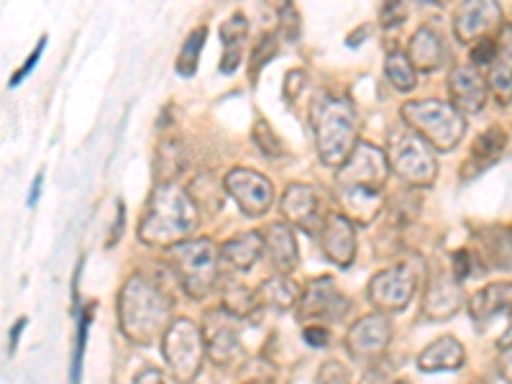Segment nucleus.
<instances>
[{"mask_svg":"<svg viewBox=\"0 0 512 384\" xmlns=\"http://www.w3.org/2000/svg\"><path fill=\"white\" fill-rule=\"evenodd\" d=\"M390 177V162L382 149L372 144H356L354 154L338 167L336 195L351 218L372 223L382 208L384 185Z\"/></svg>","mask_w":512,"mask_h":384,"instance_id":"obj_1","label":"nucleus"},{"mask_svg":"<svg viewBox=\"0 0 512 384\" xmlns=\"http://www.w3.org/2000/svg\"><path fill=\"white\" fill-rule=\"evenodd\" d=\"M195 228H198V203L190 198V192L177 187L175 182H159L141 216L139 239L146 246L172 249L190 239Z\"/></svg>","mask_w":512,"mask_h":384,"instance_id":"obj_2","label":"nucleus"},{"mask_svg":"<svg viewBox=\"0 0 512 384\" xmlns=\"http://www.w3.org/2000/svg\"><path fill=\"white\" fill-rule=\"evenodd\" d=\"M175 300L146 274H134L118 297L121 331L136 344H152L172 326Z\"/></svg>","mask_w":512,"mask_h":384,"instance_id":"obj_3","label":"nucleus"},{"mask_svg":"<svg viewBox=\"0 0 512 384\" xmlns=\"http://www.w3.org/2000/svg\"><path fill=\"white\" fill-rule=\"evenodd\" d=\"M318 157L326 167H344L359 144V113L346 95H320L310 108Z\"/></svg>","mask_w":512,"mask_h":384,"instance_id":"obj_4","label":"nucleus"},{"mask_svg":"<svg viewBox=\"0 0 512 384\" xmlns=\"http://www.w3.org/2000/svg\"><path fill=\"white\" fill-rule=\"evenodd\" d=\"M402 118H405L408 128H413L415 134L423 136L438 152H451L464 139V113L454 103L415 100V103L402 105Z\"/></svg>","mask_w":512,"mask_h":384,"instance_id":"obj_5","label":"nucleus"},{"mask_svg":"<svg viewBox=\"0 0 512 384\" xmlns=\"http://www.w3.org/2000/svg\"><path fill=\"white\" fill-rule=\"evenodd\" d=\"M169 262L190 297H205L218 282L221 251L210 239H187L169 249Z\"/></svg>","mask_w":512,"mask_h":384,"instance_id":"obj_6","label":"nucleus"},{"mask_svg":"<svg viewBox=\"0 0 512 384\" xmlns=\"http://www.w3.org/2000/svg\"><path fill=\"white\" fill-rule=\"evenodd\" d=\"M387 162L395 175L413 187H431L436 182L438 164L431 152V144L418 136L413 128H397L390 136Z\"/></svg>","mask_w":512,"mask_h":384,"instance_id":"obj_7","label":"nucleus"},{"mask_svg":"<svg viewBox=\"0 0 512 384\" xmlns=\"http://www.w3.org/2000/svg\"><path fill=\"white\" fill-rule=\"evenodd\" d=\"M162 351L175 377L182 384H190L198 377L200 367H203V356L208 351L205 333L187 318L172 320V326L162 336Z\"/></svg>","mask_w":512,"mask_h":384,"instance_id":"obj_8","label":"nucleus"},{"mask_svg":"<svg viewBox=\"0 0 512 384\" xmlns=\"http://www.w3.org/2000/svg\"><path fill=\"white\" fill-rule=\"evenodd\" d=\"M223 187H226L228 195L239 203L241 213L249 218L267 216L269 208H272L274 203L272 182H269L262 172H254V169H231L226 175V180H223Z\"/></svg>","mask_w":512,"mask_h":384,"instance_id":"obj_9","label":"nucleus"},{"mask_svg":"<svg viewBox=\"0 0 512 384\" xmlns=\"http://www.w3.org/2000/svg\"><path fill=\"white\" fill-rule=\"evenodd\" d=\"M418 285V274L410 264H397V267L384 269L369 285V300L377 308V313H397L410 305Z\"/></svg>","mask_w":512,"mask_h":384,"instance_id":"obj_10","label":"nucleus"},{"mask_svg":"<svg viewBox=\"0 0 512 384\" xmlns=\"http://www.w3.org/2000/svg\"><path fill=\"white\" fill-rule=\"evenodd\" d=\"M392 338V323L384 313H369L359 318L351 326L349 336H346V346H349L351 356L359 361L377 359L384 354L387 344Z\"/></svg>","mask_w":512,"mask_h":384,"instance_id":"obj_11","label":"nucleus"},{"mask_svg":"<svg viewBox=\"0 0 512 384\" xmlns=\"http://www.w3.org/2000/svg\"><path fill=\"white\" fill-rule=\"evenodd\" d=\"M297 318L300 320H341L349 310V300L336 290L331 277H320L308 285L297 303Z\"/></svg>","mask_w":512,"mask_h":384,"instance_id":"obj_12","label":"nucleus"},{"mask_svg":"<svg viewBox=\"0 0 512 384\" xmlns=\"http://www.w3.org/2000/svg\"><path fill=\"white\" fill-rule=\"evenodd\" d=\"M320 246L323 254L338 267H349L356 256V231L354 223L344 213H328L320 228Z\"/></svg>","mask_w":512,"mask_h":384,"instance_id":"obj_13","label":"nucleus"},{"mask_svg":"<svg viewBox=\"0 0 512 384\" xmlns=\"http://www.w3.org/2000/svg\"><path fill=\"white\" fill-rule=\"evenodd\" d=\"M448 90L461 113H479L487 103L489 82L479 75L474 64H459L448 75Z\"/></svg>","mask_w":512,"mask_h":384,"instance_id":"obj_14","label":"nucleus"},{"mask_svg":"<svg viewBox=\"0 0 512 384\" xmlns=\"http://www.w3.org/2000/svg\"><path fill=\"white\" fill-rule=\"evenodd\" d=\"M502 21V8L497 6L495 0H472V3H466V6L459 8L456 13V36L461 41H482L487 39V34L495 29L497 24Z\"/></svg>","mask_w":512,"mask_h":384,"instance_id":"obj_15","label":"nucleus"},{"mask_svg":"<svg viewBox=\"0 0 512 384\" xmlns=\"http://www.w3.org/2000/svg\"><path fill=\"white\" fill-rule=\"evenodd\" d=\"M208 336H205V344H208L210 359L226 367L231 364L236 356H239V333H236V326L233 320L236 315H231L228 310H216V313H208Z\"/></svg>","mask_w":512,"mask_h":384,"instance_id":"obj_16","label":"nucleus"},{"mask_svg":"<svg viewBox=\"0 0 512 384\" xmlns=\"http://www.w3.org/2000/svg\"><path fill=\"white\" fill-rule=\"evenodd\" d=\"M461 303H464V295H461L459 280L446 272H433L431 282H428V290H425V318H451L461 308Z\"/></svg>","mask_w":512,"mask_h":384,"instance_id":"obj_17","label":"nucleus"},{"mask_svg":"<svg viewBox=\"0 0 512 384\" xmlns=\"http://www.w3.org/2000/svg\"><path fill=\"white\" fill-rule=\"evenodd\" d=\"M320 203L318 195H315L313 187L308 185H290L282 195L280 210L282 216L290 223H295L297 228H305V231H315V228H323L320 221Z\"/></svg>","mask_w":512,"mask_h":384,"instance_id":"obj_18","label":"nucleus"},{"mask_svg":"<svg viewBox=\"0 0 512 384\" xmlns=\"http://www.w3.org/2000/svg\"><path fill=\"white\" fill-rule=\"evenodd\" d=\"M464 346L454 336H441L431 346H425L423 354L418 356V367L423 372H456L464 367Z\"/></svg>","mask_w":512,"mask_h":384,"instance_id":"obj_19","label":"nucleus"},{"mask_svg":"<svg viewBox=\"0 0 512 384\" xmlns=\"http://www.w3.org/2000/svg\"><path fill=\"white\" fill-rule=\"evenodd\" d=\"M264 249H267L269 259L282 274H290L297 267V241L295 233L287 223H272L264 231Z\"/></svg>","mask_w":512,"mask_h":384,"instance_id":"obj_20","label":"nucleus"},{"mask_svg":"<svg viewBox=\"0 0 512 384\" xmlns=\"http://www.w3.org/2000/svg\"><path fill=\"white\" fill-rule=\"evenodd\" d=\"M264 251V236L256 231H246L236 239L226 241L221 249V262L223 267H228L231 272H246L256 264V259L262 256Z\"/></svg>","mask_w":512,"mask_h":384,"instance_id":"obj_21","label":"nucleus"},{"mask_svg":"<svg viewBox=\"0 0 512 384\" xmlns=\"http://www.w3.org/2000/svg\"><path fill=\"white\" fill-rule=\"evenodd\" d=\"M446 59V47H443V36L431 26H423L410 39V62L415 70L433 72L438 70Z\"/></svg>","mask_w":512,"mask_h":384,"instance_id":"obj_22","label":"nucleus"},{"mask_svg":"<svg viewBox=\"0 0 512 384\" xmlns=\"http://www.w3.org/2000/svg\"><path fill=\"white\" fill-rule=\"evenodd\" d=\"M489 88L502 105L512 100V26H502V39L497 44V59L489 67Z\"/></svg>","mask_w":512,"mask_h":384,"instance_id":"obj_23","label":"nucleus"},{"mask_svg":"<svg viewBox=\"0 0 512 384\" xmlns=\"http://www.w3.org/2000/svg\"><path fill=\"white\" fill-rule=\"evenodd\" d=\"M505 146H507L505 131H502L500 126H489L487 131L479 134L477 141H474L472 157L466 159L464 164V177H474L477 172H482V169L492 167V164L502 157Z\"/></svg>","mask_w":512,"mask_h":384,"instance_id":"obj_24","label":"nucleus"},{"mask_svg":"<svg viewBox=\"0 0 512 384\" xmlns=\"http://www.w3.org/2000/svg\"><path fill=\"white\" fill-rule=\"evenodd\" d=\"M469 308H472L477 323H487V320L507 313V310L512 313V285L510 282H497V285L484 287L469 300Z\"/></svg>","mask_w":512,"mask_h":384,"instance_id":"obj_25","label":"nucleus"},{"mask_svg":"<svg viewBox=\"0 0 512 384\" xmlns=\"http://www.w3.org/2000/svg\"><path fill=\"white\" fill-rule=\"evenodd\" d=\"M249 34V24L241 13L231 16L226 24L221 26V41H223V59H221V72L231 75L241 64V54H244V41Z\"/></svg>","mask_w":512,"mask_h":384,"instance_id":"obj_26","label":"nucleus"},{"mask_svg":"<svg viewBox=\"0 0 512 384\" xmlns=\"http://www.w3.org/2000/svg\"><path fill=\"white\" fill-rule=\"evenodd\" d=\"M300 297L303 295H300L297 285L287 277V274L269 277V280L259 287V303L277 310H292L297 303H300Z\"/></svg>","mask_w":512,"mask_h":384,"instance_id":"obj_27","label":"nucleus"},{"mask_svg":"<svg viewBox=\"0 0 512 384\" xmlns=\"http://www.w3.org/2000/svg\"><path fill=\"white\" fill-rule=\"evenodd\" d=\"M384 72H387L390 82L395 85V90H400V93H410V90L415 88V82H418L413 62H410V57H405L402 52H392L390 57H387Z\"/></svg>","mask_w":512,"mask_h":384,"instance_id":"obj_28","label":"nucleus"},{"mask_svg":"<svg viewBox=\"0 0 512 384\" xmlns=\"http://www.w3.org/2000/svg\"><path fill=\"white\" fill-rule=\"evenodd\" d=\"M205 36H208V31H205V29L192 31V34L187 36L185 47H182L180 57H177V64H175V67H177V72H180L182 77H190V75H195V70H198L200 52H203Z\"/></svg>","mask_w":512,"mask_h":384,"instance_id":"obj_29","label":"nucleus"},{"mask_svg":"<svg viewBox=\"0 0 512 384\" xmlns=\"http://www.w3.org/2000/svg\"><path fill=\"white\" fill-rule=\"evenodd\" d=\"M185 167V154H182V146L175 144V141H167L159 149L157 157V177L159 182H169L172 177H177Z\"/></svg>","mask_w":512,"mask_h":384,"instance_id":"obj_30","label":"nucleus"},{"mask_svg":"<svg viewBox=\"0 0 512 384\" xmlns=\"http://www.w3.org/2000/svg\"><path fill=\"white\" fill-rule=\"evenodd\" d=\"M259 303V292H251L246 287L228 285L223 292V310H228L231 315H246L256 308Z\"/></svg>","mask_w":512,"mask_h":384,"instance_id":"obj_31","label":"nucleus"},{"mask_svg":"<svg viewBox=\"0 0 512 384\" xmlns=\"http://www.w3.org/2000/svg\"><path fill=\"white\" fill-rule=\"evenodd\" d=\"M190 198L195 200L198 205L208 210H218L221 208V190H218L216 180L210 175H200L192 180V190H190Z\"/></svg>","mask_w":512,"mask_h":384,"instance_id":"obj_32","label":"nucleus"},{"mask_svg":"<svg viewBox=\"0 0 512 384\" xmlns=\"http://www.w3.org/2000/svg\"><path fill=\"white\" fill-rule=\"evenodd\" d=\"M93 320V308H85L80 323H77V344H75V359H72V377L70 384H80V369H82V356H85V341H88V328Z\"/></svg>","mask_w":512,"mask_h":384,"instance_id":"obj_33","label":"nucleus"},{"mask_svg":"<svg viewBox=\"0 0 512 384\" xmlns=\"http://www.w3.org/2000/svg\"><path fill=\"white\" fill-rule=\"evenodd\" d=\"M254 141L264 154H269V157H277V154H282L280 139L274 136V131L269 128L267 121H259L254 126Z\"/></svg>","mask_w":512,"mask_h":384,"instance_id":"obj_34","label":"nucleus"},{"mask_svg":"<svg viewBox=\"0 0 512 384\" xmlns=\"http://www.w3.org/2000/svg\"><path fill=\"white\" fill-rule=\"evenodd\" d=\"M274 54H277V34H264L262 41L256 44L254 57H251V64H254V70H251V72L256 75V72L262 70L264 64L272 62Z\"/></svg>","mask_w":512,"mask_h":384,"instance_id":"obj_35","label":"nucleus"},{"mask_svg":"<svg viewBox=\"0 0 512 384\" xmlns=\"http://www.w3.org/2000/svg\"><path fill=\"white\" fill-rule=\"evenodd\" d=\"M315 384H349V372H346L344 364H338V361H326V364L320 367Z\"/></svg>","mask_w":512,"mask_h":384,"instance_id":"obj_36","label":"nucleus"},{"mask_svg":"<svg viewBox=\"0 0 512 384\" xmlns=\"http://www.w3.org/2000/svg\"><path fill=\"white\" fill-rule=\"evenodd\" d=\"M469 57H472V64H477V67H492V62L497 59V44L492 39L477 41Z\"/></svg>","mask_w":512,"mask_h":384,"instance_id":"obj_37","label":"nucleus"},{"mask_svg":"<svg viewBox=\"0 0 512 384\" xmlns=\"http://www.w3.org/2000/svg\"><path fill=\"white\" fill-rule=\"evenodd\" d=\"M44 44H47V36H44V39H41L39 44H36L34 54H31V57L26 59V62H24V67H21V70H18L16 75L11 77V82H8V85H11V88H18V85H21V80H24V77H29L31 72H34L36 62H39V59H41V54H44Z\"/></svg>","mask_w":512,"mask_h":384,"instance_id":"obj_38","label":"nucleus"},{"mask_svg":"<svg viewBox=\"0 0 512 384\" xmlns=\"http://www.w3.org/2000/svg\"><path fill=\"white\" fill-rule=\"evenodd\" d=\"M472 251H466V249H461V251H456L454 254V277L456 280H466V277H469V274H472Z\"/></svg>","mask_w":512,"mask_h":384,"instance_id":"obj_39","label":"nucleus"},{"mask_svg":"<svg viewBox=\"0 0 512 384\" xmlns=\"http://www.w3.org/2000/svg\"><path fill=\"white\" fill-rule=\"evenodd\" d=\"M402 18H405V6L402 3H384L382 11H379L382 26H397Z\"/></svg>","mask_w":512,"mask_h":384,"instance_id":"obj_40","label":"nucleus"},{"mask_svg":"<svg viewBox=\"0 0 512 384\" xmlns=\"http://www.w3.org/2000/svg\"><path fill=\"white\" fill-rule=\"evenodd\" d=\"M280 16H282V21H285V24H282V29L287 31V36H290V39H295V34L300 31V16H297V11L290 6V3H287V6H282Z\"/></svg>","mask_w":512,"mask_h":384,"instance_id":"obj_41","label":"nucleus"},{"mask_svg":"<svg viewBox=\"0 0 512 384\" xmlns=\"http://www.w3.org/2000/svg\"><path fill=\"white\" fill-rule=\"evenodd\" d=\"M328 338H331V333L323 326H310L308 331H305V341H308L310 346H326Z\"/></svg>","mask_w":512,"mask_h":384,"instance_id":"obj_42","label":"nucleus"},{"mask_svg":"<svg viewBox=\"0 0 512 384\" xmlns=\"http://www.w3.org/2000/svg\"><path fill=\"white\" fill-rule=\"evenodd\" d=\"M303 82H305L303 72H290V75H287L285 98L287 100H295V90H297V93H300V90H303Z\"/></svg>","mask_w":512,"mask_h":384,"instance_id":"obj_43","label":"nucleus"},{"mask_svg":"<svg viewBox=\"0 0 512 384\" xmlns=\"http://www.w3.org/2000/svg\"><path fill=\"white\" fill-rule=\"evenodd\" d=\"M500 374H502V379H505V382L512 384V344L505 346V351H502Z\"/></svg>","mask_w":512,"mask_h":384,"instance_id":"obj_44","label":"nucleus"},{"mask_svg":"<svg viewBox=\"0 0 512 384\" xmlns=\"http://www.w3.org/2000/svg\"><path fill=\"white\" fill-rule=\"evenodd\" d=\"M123 226H126V208H123V203H118V221H116V228L111 231V236H108V246H113L118 239H121Z\"/></svg>","mask_w":512,"mask_h":384,"instance_id":"obj_45","label":"nucleus"},{"mask_svg":"<svg viewBox=\"0 0 512 384\" xmlns=\"http://www.w3.org/2000/svg\"><path fill=\"white\" fill-rule=\"evenodd\" d=\"M134 384H167V382H164V377L157 372V369H146V372H141L139 377H136Z\"/></svg>","mask_w":512,"mask_h":384,"instance_id":"obj_46","label":"nucleus"},{"mask_svg":"<svg viewBox=\"0 0 512 384\" xmlns=\"http://www.w3.org/2000/svg\"><path fill=\"white\" fill-rule=\"evenodd\" d=\"M41 182H44V172H39L34 180V187H31V195H29V205L34 208L36 203H39V195H41Z\"/></svg>","mask_w":512,"mask_h":384,"instance_id":"obj_47","label":"nucleus"},{"mask_svg":"<svg viewBox=\"0 0 512 384\" xmlns=\"http://www.w3.org/2000/svg\"><path fill=\"white\" fill-rule=\"evenodd\" d=\"M512 344V318H510V326H507V333L502 336V346H510Z\"/></svg>","mask_w":512,"mask_h":384,"instance_id":"obj_48","label":"nucleus"},{"mask_svg":"<svg viewBox=\"0 0 512 384\" xmlns=\"http://www.w3.org/2000/svg\"><path fill=\"white\" fill-rule=\"evenodd\" d=\"M244 384H272V382H269V379H249V382Z\"/></svg>","mask_w":512,"mask_h":384,"instance_id":"obj_49","label":"nucleus"},{"mask_svg":"<svg viewBox=\"0 0 512 384\" xmlns=\"http://www.w3.org/2000/svg\"><path fill=\"white\" fill-rule=\"evenodd\" d=\"M395 384H410V382H405V379H402V382H395Z\"/></svg>","mask_w":512,"mask_h":384,"instance_id":"obj_50","label":"nucleus"}]
</instances>
